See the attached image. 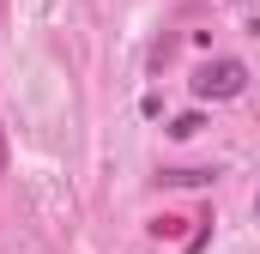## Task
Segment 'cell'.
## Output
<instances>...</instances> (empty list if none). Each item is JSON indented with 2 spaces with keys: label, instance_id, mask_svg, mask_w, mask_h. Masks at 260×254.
Masks as SVG:
<instances>
[{
  "label": "cell",
  "instance_id": "obj_1",
  "mask_svg": "<svg viewBox=\"0 0 260 254\" xmlns=\"http://www.w3.org/2000/svg\"><path fill=\"white\" fill-rule=\"evenodd\" d=\"M242 85H248V67H242V61H212V67L194 73V91H200V97H236Z\"/></svg>",
  "mask_w": 260,
  "mask_h": 254
},
{
  "label": "cell",
  "instance_id": "obj_2",
  "mask_svg": "<svg viewBox=\"0 0 260 254\" xmlns=\"http://www.w3.org/2000/svg\"><path fill=\"white\" fill-rule=\"evenodd\" d=\"M200 133V115H176V121H170V139H194Z\"/></svg>",
  "mask_w": 260,
  "mask_h": 254
},
{
  "label": "cell",
  "instance_id": "obj_3",
  "mask_svg": "<svg viewBox=\"0 0 260 254\" xmlns=\"http://www.w3.org/2000/svg\"><path fill=\"white\" fill-rule=\"evenodd\" d=\"M0 170H6V133H0Z\"/></svg>",
  "mask_w": 260,
  "mask_h": 254
}]
</instances>
